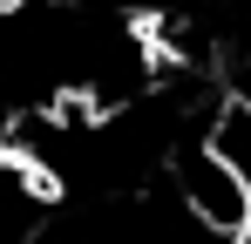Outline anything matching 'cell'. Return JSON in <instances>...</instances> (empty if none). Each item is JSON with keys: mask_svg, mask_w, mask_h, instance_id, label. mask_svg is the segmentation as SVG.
Returning a JSON list of instances; mask_svg holds the SVG:
<instances>
[{"mask_svg": "<svg viewBox=\"0 0 251 244\" xmlns=\"http://www.w3.org/2000/svg\"><path fill=\"white\" fill-rule=\"evenodd\" d=\"M170 190L183 197L190 217H204L217 238H245L251 231V190L238 183V170L210 143H176L170 149Z\"/></svg>", "mask_w": 251, "mask_h": 244, "instance_id": "cell-1", "label": "cell"}, {"mask_svg": "<svg viewBox=\"0 0 251 244\" xmlns=\"http://www.w3.org/2000/svg\"><path fill=\"white\" fill-rule=\"evenodd\" d=\"M204 143H210V149H217L224 163H231V170H238V183L251 190V102H245V95L217 102V116H210Z\"/></svg>", "mask_w": 251, "mask_h": 244, "instance_id": "cell-2", "label": "cell"}, {"mask_svg": "<svg viewBox=\"0 0 251 244\" xmlns=\"http://www.w3.org/2000/svg\"><path fill=\"white\" fill-rule=\"evenodd\" d=\"M231 81H238V95H245V102H251V48H245V54H238V75H231Z\"/></svg>", "mask_w": 251, "mask_h": 244, "instance_id": "cell-3", "label": "cell"}, {"mask_svg": "<svg viewBox=\"0 0 251 244\" xmlns=\"http://www.w3.org/2000/svg\"><path fill=\"white\" fill-rule=\"evenodd\" d=\"M21 7H34V0H0V14H21Z\"/></svg>", "mask_w": 251, "mask_h": 244, "instance_id": "cell-4", "label": "cell"}, {"mask_svg": "<svg viewBox=\"0 0 251 244\" xmlns=\"http://www.w3.org/2000/svg\"><path fill=\"white\" fill-rule=\"evenodd\" d=\"M238 244H251V231H245V238H238Z\"/></svg>", "mask_w": 251, "mask_h": 244, "instance_id": "cell-5", "label": "cell"}]
</instances>
